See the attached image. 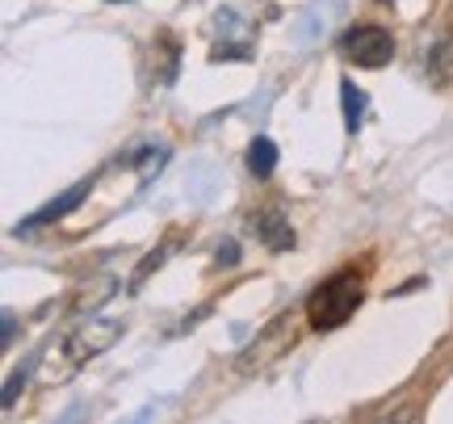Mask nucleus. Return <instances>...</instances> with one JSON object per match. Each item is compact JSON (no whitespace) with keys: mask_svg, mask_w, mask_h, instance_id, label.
<instances>
[{"mask_svg":"<svg viewBox=\"0 0 453 424\" xmlns=\"http://www.w3.org/2000/svg\"><path fill=\"white\" fill-rule=\"evenodd\" d=\"M235 257H240V248H235V244L219 248V265H235Z\"/></svg>","mask_w":453,"mask_h":424,"instance_id":"1a4fd4ad","label":"nucleus"},{"mask_svg":"<svg viewBox=\"0 0 453 424\" xmlns=\"http://www.w3.org/2000/svg\"><path fill=\"white\" fill-rule=\"evenodd\" d=\"M13 332H17V324H13V315H9V311H4V344L13 341Z\"/></svg>","mask_w":453,"mask_h":424,"instance_id":"9d476101","label":"nucleus"},{"mask_svg":"<svg viewBox=\"0 0 453 424\" xmlns=\"http://www.w3.org/2000/svg\"><path fill=\"white\" fill-rule=\"evenodd\" d=\"M26 378H30V366H17L13 374H9V382H4V395H0V408H4V412L17 404V391L26 387Z\"/></svg>","mask_w":453,"mask_h":424,"instance_id":"6e6552de","label":"nucleus"},{"mask_svg":"<svg viewBox=\"0 0 453 424\" xmlns=\"http://www.w3.org/2000/svg\"><path fill=\"white\" fill-rule=\"evenodd\" d=\"M110 4H127V0H110Z\"/></svg>","mask_w":453,"mask_h":424,"instance_id":"9b49d317","label":"nucleus"},{"mask_svg":"<svg viewBox=\"0 0 453 424\" xmlns=\"http://www.w3.org/2000/svg\"><path fill=\"white\" fill-rule=\"evenodd\" d=\"M122 336V324L118 320H88L84 328H76L72 336H64L59 353H64V378L72 370H81L84 361H93L97 353H105L113 341Z\"/></svg>","mask_w":453,"mask_h":424,"instance_id":"f03ea898","label":"nucleus"},{"mask_svg":"<svg viewBox=\"0 0 453 424\" xmlns=\"http://www.w3.org/2000/svg\"><path fill=\"white\" fill-rule=\"evenodd\" d=\"M344 55L357 67H387L395 59V38L382 26H357L344 34Z\"/></svg>","mask_w":453,"mask_h":424,"instance_id":"7ed1b4c3","label":"nucleus"},{"mask_svg":"<svg viewBox=\"0 0 453 424\" xmlns=\"http://www.w3.org/2000/svg\"><path fill=\"white\" fill-rule=\"evenodd\" d=\"M357 307H361V274L340 269L324 286H315V294L307 298V320L315 332H336L340 324L353 320Z\"/></svg>","mask_w":453,"mask_h":424,"instance_id":"f257e3e1","label":"nucleus"},{"mask_svg":"<svg viewBox=\"0 0 453 424\" xmlns=\"http://www.w3.org/2000/svg\"><path fill=\"white\" fill-rule=\"evenodd\" d=\"M88 189H93V181H81V185H72L67 194H59L55 202H47L42 211H34L26 223H17V235H21V231H34V227H47V223H55V219L72 214V211H76V206L84 202V197H88Z\"/></svg>","mask_w":453,"mask_h":424,"instance_id":"20e7f679","label":"nucleus"},{"mask_svg":"<svg viewBox=\"0 0 453 424\" xmlns=\"http://www.w3.org/2000/svg\"><path fill=\"white\" fill-rule=\"evenodd\" d=\"M248 168H252V177H273V168H277L273 139H265V135L252 139V147H248Z\"/></svg>","mask_w":453,"mask_h":424,"instance_id":"0eeeda50","label":"nucleus"},{"mask_svg":"<svg viewBox=\"0 0 453 424\" xmlns=\"http://www.w3.org/2000/svg\"><path fill=\"white\" fill-rule=\"evenodd\" d=\"M340 101H344V131L357 135L361 131V122H365V105H370V97H365L353 81H340Z\"/></svg>","mask_w":453,"mask_h":424,"instance_id":"423d86ee","label":"nucleus"},{"mask_svg":"<svg viewBox=\"0 0 453 424\" xmlns=\"http://www.w3.org/2000/svg\"><path fill=\"white\" fill-rule=\"evenodd\" d=\"M257 231H260V240L273 248V252H286V248H294V227L286 223V214L277 211V206H265V211L257 214Z\"/></svg>","mask_w":453,"mask_h":424,"instance_id":"39448f33","label":"nucleus"}]
</instances>
